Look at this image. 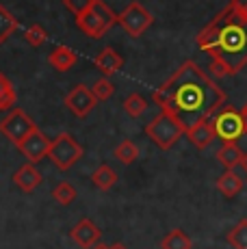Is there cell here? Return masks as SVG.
I'll use <instances>...</instances> for the list:
<instances>
[{"label": "cell", "instance_id": "1", "mask_svg": "<svg viewBox=\"0 0 247 249\" xmlns=\"http://www.w3.org/2000/svg\"><path fill=\"white\" fill-rule=\"evenodd\" d=\"M160 111L172 113L184 126L211 119L226 107V91L195 61H184L178 70L152 93Z\"/></svg>", "mask_w": 247, "mask_h": 249}, {"label": "cell", "instance_id": "2", "mask_svg": "<svg viewBox=\"0 0 247 249\" xmlns=\"http://www.w3.org/2000/svg\"><path fill=\"white\" fill-rule=\"evenodd\" d=\"M195 44L211 59L223 61L230 76L239 74L247 68V18L239 7L228 2L219 16L197 33Z\"/></svg>", "mask_w": 247, "mask_h": 249}, {"label": "cell", "instance_id": "3", "mask_svg": "<svg viewBox=\"0 0 247 249\" xmlns=\"http://www.w3.org/2000/svg\"><path fill=\"white\" fill-rule=\"evenodd\" d=\"M113 24H117V13L104 0H93L87 11L76 16V26L91 39L104 37L113 28Z\"/></svg>", "mask_w": 247, "mask_h": 249}, {"label": "cell", "instance_id": "4", "mask_svg": "<svg viewBox=\"0 0 247 249\" xmlns=\"http://www.w3.org/2000/svg\"><path fill=\"white\" fill-rule=\"evenodd\" d=\"M184 130H187V126H184L178 117H174V115L167 111H160L148 126H145V137H148L159 150H172L176 143H178V139L184 135Z\"/></svg>", "mask_w": 247, "mask_h": 249}, {"label": "cell", "instance_id": "5", "mask_svg": "<svg viewBox=\"0 0 247 249\" xmlns=\"http://www.w3.org/2000/svg\"><path fill=\"white\" fill-rule=\"evenodd\" d=\"M48 159L52 160V165L61 171H68L83 159V147L70 132H61L59 137H54L50 141L48 147Z\"/></svg>", "mask_w": 247, "mask_h": 249}, {"label": "cell", "instance_id": "6", "mask_svg": "<svg viewBox=\"0 0 247 249\" xmlns=\"http://www.w3.org/2000/svg\"><path fill=\"white\" fill-rule=\"evenodd\" d=\"M211 126L215 130V137L221 139L223 143L228 141H239L243 132V119H241V113L234 111L232 107H221L219 111L211 117Z\"/></svg>", "mask_w": 247, "mask_h": 249}, {"label": "cell", "instance_id": "7", "mask_svg": "<svg viewBox=\"0 0 247 249\" xmlns=\"http://www.w3.org/2000/svg\"><path fill=\"white\" fill-rule=\"evenodd\" d=\"M117 24L126 31V35L141 37L152 24H154V16H152L143 4L135 0V2H130L120 16H117Z\"/></svg>", "mask_w": 247, "mask_h": 249}, {"label": "cell", "instance_id": "8", "mask_svg": "<svg viewBox=\"0 0 247 249\" xmlns=\"http://www.w3.org/2000/svg\"><path fill=\"white\" fill-rule=\"evenodd\" d=\"M35 128H37L35 122H33L22 108H11L7 117L0 122V135L7 137L13 145H18V143L26 135H31Z\"/></svg>", "mask_w": 247, "mask_h": 249}, {"label": "cell", "instance_id": "9", "mask_svg": "<svg viewBox=\"0 0 247 249\" xmlns=\"http://www.w3.org/2000/svg\"><path fill=\"white\" fill-rule=\"evenodd\" d=\"M96 104H98V100L93 98L91 89H89L87 85H76V87L65 95V107L78 119L87 117V115L96 108Z\"/></svg>", "mask_w": 247, "mask_h": 249}, {"label": "cell", "instance_id": "10", "mask_svg": "<svg viewBox=\"0 0 247 249\" xmlns=\"http://www.w3.org/2000/svg\"><path fill=\"white\" fill-rule=\"evenodd\" d=\"M16 147L26 156L28 162H33V165H35V162H39L41 159H46V156H48L50 139L46 137L39 128H35V130H33L31 135H26Z\"/></svg>", "mask_w": 247, "mask_h": 249}, {"label": "cell", "instance_id": "11", "mask_svg": "<svg viewBox=\"0 0 247 249\" xmlns=\"http://www.w3.org/2000/svg\"><path fill=\"white\" fill-rule=\"evenodd\" d=\"M70 238H72V241L78 247L91 249L96 243H100V238H102V232H100V228L91 221V219L85 217V219H80V221L76 223L72 230H70Z\"/></svg>", "mask_w": 247, "mask_h": 249}, {"label": "cell", "instance_id": "12", "mask_svg": "<svg viewBox=\"0 0 247 249\" xmlns=\"http://www.w3.org/2000/svg\"><path fill=\"white\" fill-rule=\"evenodd\" d=\"M184 135L189 137V141H191L197 150H206V147L211 145V143H215V139H217L215 130H212V126H211V119H199V122L187 126Z\"/></svg>", "mask_w": 247, "mask_h": 249}, {"label": "cell", "instance_id": "13", "mask_svg": "<svg viewBox=\"0 0 247 249\" xmlns=\"http://www.w3.org/2000/svg\"><path fill=\"white\" fill-rule=\"evenodd\" d=\"M93 65H96V68L108 78V76L117 74V71L124 68V56L115 50V48L106 46V48H102V50L96 54V59H93Z\"/></svg>", "mask_w": 247, "mask_h": 249}, {"label": "cell", "instance_id": "14", "mask_svg": "<svg viewBox=\"0 0 247 249\" xmlns=\"http://www.w3.org/2000/svg\"><path fill=\"white\" fill-rule=\"evenodd\" d=\"M41 180H44V176H41V171L37 169L33 162L22 165L20 169L13 174V184L20 191H24V193H33V191L41 184Z\"/></svg>", "mask_w": 247, "mask_h": 249}, {"label": "cell", "instance_id": "15", "mask_svg": "<svg viewBox=\"0 0 247 249\" xmlns=\"http://www.w3.org/2000/svg\"><path fill=\"white\" fill-rule=\"evenodd\" d=\"M215 184H217V191H219L223 197H234V195H239L241 191H243L245 182L236 174V169H226L219 178H217Z\"/></svg>", "mask_w": 247, "mask_h": 249}, {"label": "cell", "instance_id": "16", "mask_svg": "<svg viewBox=\"0 0 247 249\" xmlns=\"http://www.w3.org/2000/svg\"><path fill=\"white\" fill-rule=\"evenodd\" d=\"M76 61H78V54L72 50V48L68 46H56L54 50L48 54V63L54 68L56 71H68L72 70L76 65Z\"/></svg>", "mask_w": 247, "mask_h": 249}, {"label": "cell", "instance_id": "17", "mask_svg": "<svg viewBox=\"0 0 247 249\" xmlns=\"http://www.w3.org/2000/svg\"><path fill=\"white\" fill-rule=\"evenodd\" d=\"M241 159H243V150H241L239 143H234V141L223 143L219 147V152H217V160H219L226 169H236Z\"/></svg>", "mask_w": 247, "mask_h": 249}, {"label": "cell", "instance_id": "18", "mask_svg": "<svg viewBox=\"0 0 247 249\" xmlns=\"http://www.w3.org/2000/svg\"><path fill=\"white\" fill-rule=\"evenodd\" d=\"M115 159L122 162V165H132L135 160H139V156H141V150H139V145H137L135 141H130V139H124V141L117 143V147H115Z\"/></svg>", "mask_w": 247, "mask_h": 249}, {"label": "cell", "instance_id": "19", "mask_svg": "<svg viewBox=\"0 0 247 249\" xmlns=\"http://www.w3.org/2000/svg\"><path fill=\"white\" fill-rule=\"evenodd\" d=\"M91 182L98 186L100 191H108L115 186L117 182V171L111 165H100L96 171L91 174Z\"/></svg>", "mask_w": 247, "mask_h": 249}, {"label": "cell", "instance_id": "20", "mask_svg": "<svg viewBox=\"0 0 247 249\" xmlns=\"http://www.w3.org/2000/svg\"><path fill=\"white\" fill-rule=\"evenodd\" d=\"M160 249H193V241L182 230H172L160 241Z\"/></svg>", "mask_w": 247, "mask_h": 249}, {"label": "cell", "instance_id": "21", "mask_svg": "<svg viewBox=\"0 0 247 249\" xmlns=\"http://www.w3.org/2000/svg\"><path fill=\"white\" fill-rule=\"evenodd\" d=\"M16 100L18 95L13 89V83L0 71V111H11L16 107Z\"/></svg>", "mask_w": 247, "mask_h": 249}, {"label": "cell", "instance_id": "22", "mask_svg": "<svg viewBox=\"0 0 247 249\" xmlns=\"http://www.w3.org/2000/svg\"><path fill=\"white\" fill-rule=\"evenodd\" d=\"M18 26H20V22L7 11L4 4H0V46H2L4 41L18 31Z\"/></svg>", "mask_w": 247, "mask_h": 249}, {"label": "cell", "instance_id": "23", "mask_svg": "<svg viewBox=\"0 0 247 249\" xmlns=\"http://www.w3.org/2000/svg\"><path fill=\"white\" fill-rule=\"evenodd\" d=\"M226 241L234 249H247V219H241L230 232L226 234Z\"/></svg>", "mask_w": 247, "mask_h": 249}, {"label": "cell", "instance_id": "24", "mask_svg": "<svg viewBox=\"0 0 247 249\" xmlns=\"http://www.w3.org/2000/svg\"><path fill=\"white\" fill-rule=\"evenodd\" d=\"M124 111H126L128 117L137 119V117H141V115L148 111V102H145L139 93H130L126 100H124Z\"/></svg>", "mask_w": 247, "mask_h": 249}, {"label": "cell", "instance_id": "25", "mask_svg": "<svg viewBox=\"0 0 247 249\" xmlns=\"http://www.w3.org/2000/svg\"><path fill=\"white\" fill-rule=\"evenodd\" d=\"M76 189L72 184H70V182H59V184L54 186V189H52V197H54V202L56 204H61V206H70L76 199Z\"/></svg>", "mask_w": 247, "mask_h": 249}, {"label": "cell", "instance_id": "26", "mask_svg": "<svg viewBox=\"0 0 247 249\" xmlns=\"http://www.w3.org/2000/svg\"><path fill=\"white\" fill-rule=\"evenodd\" d=\"M89 89H91L93 98H96L98 102H104V100L113 98V93H115V85H113L111 78H106V76H102L100 80H96Z\"/></svg>", "mask_w": 247, "mask_h": 249}, {"label": "cell", "instance_id": "27", "mask_svg": "<svg viewBox=\"0 0 247 249\" xmlns=\"http://www.w3.org/2000/svg\"><path fill=\"white\" fill-rule=\"evenodd\" d=\"M24 39L28 46L33 48H39L46 44V39H48V33L44 31V26H39V24H31V26L24 31Z\"/></svg>", "mask_w": 247, "mask_h": 249}, {"label": "cell", "instance_id": "28", "mask_svg": "<svg viewBox=\"0 0 247 249\" xmlns=\"http://www.w3.org/2000/svg\"><path fill=\"white\" fill-rule=\"evenodd\" d=\"M208 76H211V78H226V76H230V71H228L223 61L211 59V63H208Z\"/></svg>", "mask_w": 247, "mask_h": 249}, {"label": "cell", "instance_id": "29", "mask_svg": "<svg viewBox=\"0 0 247 249\" xmlns=\"http://www.w3.org/2000/svg\"><path fill=\"white\" fill-rule=\"evenodd\" d=\"M91 2L93 0H63V4L68 7V11H72L74 16H80L83 11H87Z\"/></svg>", "mask_w": 247, "mask_h": 249}, {"label": "cell", "instance_id": "30", "mask_svg": "<svg viewBox=\"0 0 247 249\" xmlns=\"http://www.w3.org/2000/svg\"><path fill=\"white\" fill-rule=\"evenodd\" d=\"M241 119H243V132H245V135H247V102L243 104V108H241Z\"/></svg>", "mask_w": 247, "mask_h": 249}, {"label": "cell", "instance_id": "31", "mask_svg": "<svg viewBox=\"0 0 247 249\" xmlns=\"http://www.w3.org/2000/svg\"><path fill=\"white\" fill-rule=\"evenodd\" d=\"M239 165L243 167V169H245V174H247V152H243V159H241Z\"/></svg>", "mask_w": 247, "mask_h": 249}, {"label": "cell", "instance_id": "32", "mask_svg": "<svg viewBox=\"0 0 247 249\" xmlns=\"http://www.w3.org/2000/svg\"><path fill=\"white\" fill-rule=\"evenodd\" d=\"M108 249H128L124 243H113V245H108Z\"/></svg>", "mask_w": 247, "mask_h": 249}, {"label": "cell", "instance_id": "33", "mask_svg": "<svg viewBox=\"0 0 247 249\" xmlns=\"http://www.w3.org/2000/svg\"><path fill=\"white\" fill-rule=\"evenodd\" d=\"M234 7H243V4H247V0H230Z\"/></svg>", "mask_w": 247, "mask_h": 249}, {"label": "cell", "instance_id": "34", "mask_svg": "<svg viewBox=\"0 0 247 249\" xmlns=\"http://www.w3.org/2000/svg\"><path fill=\"white\" fill-rule=\"evenodd\" d=\"M91 249H108V245H104V243H96Z\"/></svg>", "mask_w": 247, "mask_h": 249}]
</instances>
